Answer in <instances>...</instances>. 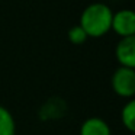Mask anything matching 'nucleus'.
Instances as JSON below:
<instances>
[{
  "label": "nucleus",
  "instance_id": "nucleus-5",
  "mask_svg": "<svg viewBox=\"0 0 135 135\" xmlns=\"http://www.w3.org/2000/svg\"><path fill=\"white\" fill-rule=\"evenodd\" d=\"M80 135H112L110 126L102 118H87L80 126Z\"/></svg>",
  "mask_w": 135,
  "mask_h": 135
},
{
  "label": "nucleus",
  "instance_id": "nucleus-2",
  "mask_svg": "<svg viewBox=\"0 0 135 135\" xmlns=\"http://www.w3.org/2000/svg\"><path fill=\"white\" fill-rule=\"evenodd\" d=\"M110 83L112 89L118 96L131 99L135 94V70L119 65V68L115 70Z\"/></svg>",
  "mask_w": 135,
  "mask_h": 135
},
{
  "label": "nucleus",
  "instance_id": "nucleus-8",
  "mask_svg": "<svg viewBox=\"0 0 135 135\" xmlns=\"http://www.w3.org/2000/svg\"><path fill=\"white\" fill-rule=\"evenodd\" d=\"M87 33L84 32V29H83L80 25H74L73 28H70V31H68V39H70L71 44L74 45H81L84 44L86 41H87Z\"/></svg>",
  "mask_w": 135,
  "mask_h": 135
},
{
  "label": "nucleus",
  "instance_id": "nucleus-6",
  "mask_svg": "<svg viewBox=\"0 0 135 135\" xmlns=\"http://www.w3.org/2000/svg\"><path fill=\"white\" fill-rule=\"evenodd\" d=\"M16 123L9 109L0 106V135H15Z\"/></svg>",
  "mask_w": 135,
  "mask_h": 135
},
{
  "label": "nucleus",
  "instance_id": "nucleus-7",
  "mask_svg": "<svg viewBox=\"0 0 135 135\" xmlns=\"http://www.w3.org/2000/svg\"><path fill=\"white\" fill-rule=\"evenodd\" d=\"M120 122L129 132L135 131V102L129 99L120 110Z\"/></svg>",
  "mask_w": 135,
  "mask_h": 135
},
{
  "label": "nucleus",
  "instance_id": "nucleus-3",
  "mask_svg": "<svg viewBox=\"0 0 135 135\" xmlns=\"http://www.w3.org/2000/svg\"><path fill=\"white\" fill-rule=\"evenodd\" d=\"M110 29L120 38L135 36V15L131 9L118 10L112 15Z\"/></svg>",
  "mask_w": 135,
  "mask_h": 135
},
{
  "label": "nucleus",
  "instance_id": "nucleus-4",
  "mask_svg": "<svg viewBox=\"0 0 135 135\" xmlns=\"http://www.w3.org/2000/svg\"><path fill=\"white\" fill-rule=\"evenodd\" d=\"M115 55L122 67L135 68V36L120 38L115 50Z\"/></svg>",
  "mask_w": 135,
  "mask_h": 135
},
{
  "label": "nucleus",
  "instance_id": "nucleus-1",
  "mask_svg": "<svg viewBox=\"0 0 135 135\" xmlns=\"http://www.w3.org/2000/svg\"><path fill=\"white\" fill-rule=\"evenodd\" d=\"M112 10L105 3H91L81 12L80 26L89 38H100L110 31Z\"/></svg>",
  "mask_w": 135,
  "mask_h": 135
}]
</instances>
